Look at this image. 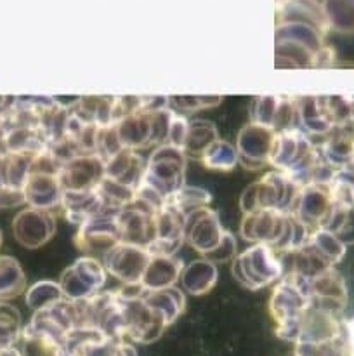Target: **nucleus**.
Segmentation results:
<instances>
[{"label":"nucleus","mask_w":354,"mask_h":356,"mask_svg":"<svg viewBox=\"0 0 354 356\" xmlns=\"http://www.w3.org/2000/svg\"><path fill=\"white\" fill-rule=\"evenodd\" d=\"M269 163L297 186L326 184L335 170L325 160L319 145H314L311 136L298 127L276 132Z\"/></svg>","instance_id":"1"},{"label":"nucleus","mask_w":354,"mask_h":356,"mask_svg":"<svg viewBox=\"0 0 354 356\" xmlns=\"http://www.w3.org/2000/svg\"><path fill=\"white\" fill-rule=\"evenodd\" d=\"M186 153L174 145L156 146L155 152L146 160L141 183L135 190V198L144 200L153 207H162L174 197L186 179Z\"/></svg>","instance_id":"2"},{"label":"nucleus","mask_w":354,"mask_h":356,"mask_svg":"<svg viewBox=\"0 0 354 356\" xmlns=\"http://www.w3.org/2000/svg\"><path fill=\"white\" fill-rule=\"evenodd\" d=\"M312 305L309 294L307 280L295 273H288L280 278V284L274 287L269 301L271 316L276 322V334L281 339L297 341L298 325Z\"/></svg>","instance_id":"3"},{"label":"nucleus","mask_w":354,"mask_h":356,"mask_svg":"<svg viewBox=\"0 0 354 356\" xmlns=\"http://www.w3.org/2000/svg\"><path fill=\"white\" fill-rule=\"evenodd\" d=\"M186 242L212 263H226L236 256V238L226 232L217 212L200 209L186 218Z\"/></svg>","instance_id":"4"},{"label":"nucleus","mask_w":354,"mask_h":356,"mask_svg":"<svg viewBox=\"0 0 354 356\" xmlns=\"http://www.w3.org/2000/svg\"><path fill=\"white\" fill-rule=\"evenodd\" d=\"M233 277L248 291H259L283 277L281 256L266 243H253L233 257Z\"/></svg>","instance_id":"5"},{"label":"nucleus","mask_w":354,"mask_h":356,"mask_svg":"<svg viewBox=\"0 0 354 356\" xmlns=\"http://www.w3.org/2000/svg\"><path fill=\"white\" fill-rule=\"evenodd\" d=\"M298 188L301 186L292 183L283 172L273 170V172L264 174L259 181L250 184L243 191L239 198V207L243 214L259 211V209H280V211L290 212Z\"/></svg>","instance_id":"6"},{"label":"nucleus","mask_w":354,"mask_h":356,"mask_svg":"<svg viewBox=\"0 0 354 356\" xmlns=\"http://www.w3.org/2000/svg\"><path fill=\"white\" fill-rule=\"evenodd\" d=\"M288 226H290V212L280 209H259L243 216L239 235L250 243H266L280 254Z\"/></svg>","instance_id":"7"},{"label":"nucleus","mask_w":354,"mask_h":356,"mask_svg":"<svg viewBox=\"0 0 354 356\" xmlns=\"http://www.w3.org/2000/svg\"><path fill=\"white\" fill-rule=\"evenodd\" d=\"M106 275L103 263L96 257H80L62 271L59 285L65 298L80 301V299L92 298L97 292L103 291L106 284Z\"/></svg>","instance_id":"8"},{"label":"nucleus","mask_w":354,"mask_h":356,"mask_svg":"<svg viewBox=\"0 0 354 356\" xmlns=\"http://www.w3.org/2000/svg\"><path fill=\"white\" fill-rule=\"evenodd\" d=\"M103 256V266L106 273L113 275L124 285L141 284L146 266L151 259L148 247L128 242H117Z\"/></svg>","instance_id":"9"},{"label":"nucleus","mask_w":354,"mask_h":356,"mask_svg":"<svg viewBox=\"0 0 354 356\" xmlns=\"http://www.w3.org/2000/svg\"><path fill=\"white\" fill-rule=\"evenodd\" d=\"M158 209L134 198L117 211L120 242L148 247L155 240V218Z\"/></svg>","instance_id":"10"},{"label":"nucleus","mask_w":354,"mask_h":356,"mask_svg":"<svg viewBox=\"0 0 354 356\" xmlns=\"http://www.w3.org/2000/svg\"><path fill=\"white\" fill-rule=\"evenodd\" d=\"M186 216L176 207L170 200H167L162 207H158L155 218V240L148 245L151 254L162 256H174L186 242Z\"/></svg>","instance_id":"11"},{"label":"nucleus","mask_w":354,"mask_h":356,"mask_svg":"<svg viewBox=\"0 0 354 356\" xmlns=\"http://www.w3.org/2000/svg\"><path fill=\"white\" fill-rule=\"evenodd\" d=\"M276 131L266 125L250 122L239 131L236 138L238 163L248 170H257L269 163Z\"/></svg>","instance_id":"12"},{"label":"nucleus","mask_w":354,"mask_h":356,"mask_svg":"<svg viewBox=\"0 0 354 356\" xmlns=\"http://www.w3.org/2000/svg\"><path fill=\"white\" fill-rule=\"evenodd\" d=\"M118 209H106L101 214L94 216L89 221L78 226V233L75 236V245L82 252H106L117 242H120V233L117 225Z\"/></svg>","instance_id":"13"},{"label":"nucleus","mask_w":354,"mask_h":356,"mask_svg":"<svg viewBox=\"0 0 354 356\" xmlns=\"http://www.w3.org/2000/svg\"><path fill=\"white\" fill-rule=\"evenodd\" d=\"M335 207L337 205L330 197L328 186L312 183L298 188L290 212L297 216L305 226H309L311 229H318L325 226Z\"/></svg>","instance_id":"14"},{"label":"nucleus","mask_w":354,"mask_h":356,"mask_svg":"<svg viewBox=\"0 0 354 356\" xmlns=\"http://www.w3.org/2000/svg\"><path fill=\"white\" fill-rule=\"evenodd\" d=\"M12 232L24 249H38L54 236L56 219L51 211L28 207L14 218Z\"/></svg>","instance_id":"15"},{"label":"nucleus","mask_w":354,"mask_h":356,"mask_svg":"<svg viewBox=\"0 0 354 356\" xmlns=\"http://www.w3.org/2000/svg\"><path fill=\"white\" fill-rule=\"evenodd\" d=\"M252 122L271 127L273 131L280 132L285 129L297 127V104L295 97L290 96H259L253 99L252 110H250Z\"/></svg>","instance_id":"16"},{"label":"nucleus","mask_w":354,"mask_h":356,"mask_svg":"<svg viewBox=\"0 0 354 356\" xmlns=\"http://www.w3.org/2000/svg\"><path fill=\"white\" fill-rule=\"evenodd\" d=\"M59 181L65 191H82L96 188L104 176V160L97 153L76 155L59 167Z\"/></svg>","instance_id":"17"},{"label":"nucleus","mask_w":354,"mask_h":356,"mask_svg":"<svg viewBox=\"0 0 354 356\" xmlns=\"http://www.w3.org/2000/svg\"><path fill=\"white\" fill-rule=\"evenodd\" d=\"M23 193L24 204H28L30 207L52 211L56 207H61L65 190H62L58 172L31 169L23 186Z\"/></svg>","instance_id":"18"},{"label":"nucleus","mask_w":354,"mask_h":356,"mask_svg":"<svg viewBox=\"0 0 354 356\" xmlns=\"http://www.w3.org/2000/svg\"><path fill=\"white\" fill-rule=\"evenodd\" d=\"M307 287L312 305L332 309V312L342 315L344 308L347 305V287L342 275L335 270V266L309 278Z\"/></svg>","instance_id":"19"},{"label":"nucleus","mask_w":354,"mask_h":356,"mask_svg":"<svg viewBox=\"0 0 354 356\" xmlns=\"http://www.w3.org/2000/svg\"><path fill=\"white\" fill-rule=\"evenodd\" d=\"M146 160L142 159L137 149L124 148L104 162V179L111 181L115 184L128 188V190H137L141 183L142 172H144Z\"/></svg>","instance_id":"20"},{"label":"nucleus","mask_w":354,"mask_h":356,"mask_svg":"<svg viewBox=\"0 0 354 356\" xmlns=\"http://www.w3.org/2000/svg\"><path fill=\"white\" fill-rule=\"evenodd\" d=\"M61 209L65 212V218L71 225H82L89 221L94 216L101 214L106 209H113L106 204L104 197L101 195L99 188H90L82 191H65L62 193Z\"/></svg>","instance_id":"21"},{"label":"nucleus","mask_w":354,"mask_h":356,"mask_svg":"<svg viewBox=\"0 0 354 356\" xmlns=\"http://www.w3.org/2000/svg\"><path fill=\"white\" fill-rule=\"evenodd\" d=\"M183 268L184 263L176 256L151 254V259L141 278L142 289L144 291H162V289L174 287L179 282Z\"/></svg>","instance_id":"22"},{"label":"nucleus","mask_w":354,"mask_h":356,"mask_svg":"<svg viewBox=\"0 0 354 356\" xmlns=\"http://www.w3.org/2000/svg\"><path fill=\"white\" fill-rule=\"evenodd\" d=\"M353 139L354 124L333 129L332 132L325 136V141L319 145V149L333 169L349 167L351 155H353Z\"/></svg>","instance_id":"23"},{"label":"nucleus","mask_w":354,"mask_h":356,"mask_svg":"<svg viewBox=\"0 0 354 356\" xmlns=\"http://www.w3.org/2000/svg\"><path fill=\"white\" fill-rule=\"evenodd\" d=\"M183 289L191 296H203L214 289L217 282V268L208 259H196L183 268L180 273Z\"/></svg>","instance_id":"24"},{"label":"nucleus","mask_w":354,"mask_h":356,"mask_svg":"<svg viewBox=\"0 0 354 356\" xmlns=\"http://www.w3.org/2000/svg\"><path fill=\"white\" fill-rule=\"evenodd\" d=\"M113 101L115 97L104 96L78 97L69 106V111L78 118H82L83 122L106 127V125L113 124Z\"/></svg>","instance_id":"25"},{"label":"nucleus","mask_w":354,"mask_h":356,"mask_svg":"<svg viewBox=\"0 0 354 356\" xmlns=\"http://www.w3.org/2000/svg\"><path fill=\"white\" fill-rule=\"evenodd\" d=\"M26 289V277L23 268L14 257L0 256V301H10L23 294Z\"/></svg>","instance_id":"26"},{"label":"nucleus","mask_w":354,"mask_h":356,"mask_svg":"<svg viewBox=\"0 0 354 356\" xmlns=\"http://www.w3.org/2000/svg\"><path fill=\"white\" fill-rule=\"evenodd\" d=\"M330 30L354 35V0H319Z\"/></svg>","instance_id":"27"},{"label":"nucleus","mask_w":354,"mask_h":356,"mask_svg":"<svg viewBox=\"0 0 354 356\" xmlns=\"http://www.w3.org/2000/svg\"><path fill=\"white\" fill-rule=\"evenodd\" d=\"M215 139H219V134L217 129H215V125L212 124V122H189L186 141H184L183 145V152L186 153V156H191V159H200V156L203 155L205 149H207Z\"/></svg>","instance_id":"28"},{"label":"nucleus","mask_w":354,"mask_h":356,"mask_svg":"<svg viewBox=\"0 0 354 356\" xmlns=\"http://www.w3.org/2000/svg\"><path fill=\"white\" fill-rule=\"evenodd\" d=\"M203 165L207 169L219 170V172H228L238 165V152L236 146L231 143H226L222 139H215L210 146L200 156Z\"/></svg>","instance_id":"29"},{"label":"nucleus","mask_w":354,"mask_h":356,"mask_svg":"<svg viewBox=\"0 0 354 356\" xmlns=\"http://www.w3.org/2000/svg\"><path fill=\"white\" fill-rule=\"evenodd\" d=\"M326 186L337 207H354V169L351 167L335 169Z\"/></svg>","instance_id":"30"},{"label":"nucleus","mask_w":354,"mask_h":356,"mask_svg":"<svg viewBox=\"0 0 354 356\" xmlns=\"http://www.w3.org/2000/svg\"><path fill=\"white\" fill-rule=\"evenodd\" d=\"M305 243H309L316 252L321 254L332 266H335V264H339L344 259L347 250V247L332 232L325 228L312 229Z\"/></svg>","instance_id":"31"},{"label":"nucleus","mask_w":354,"mask_h":356,"mask_svg":"<svg viewBox=\"0 0 354 356\" xmlns=\"http://www.w3.org/2000/svg\"><path fill=\"white\" fill-rule=\"evenodd\" d=\"M19 312L7 301H0V350L14 348L21 339Z\"/></svg>","instance_id":"32"},{"label":"nucleus","mask_w":354,"mask_h":356,"mask_svg":"<svg viewBox=\"0 0 354 356\" xmlns=\"http://www.w3.org/2000/svg\"><path fill=\"white\" fill-rule=\"evenodd\" d=\"M61 299H65L61 285L51 280L37 282V284L31 285L26 291V305L33 312H40V309L49 308V306L56 305Z\"/></svg>","instance_id":"33"},{"label":"nucleus","mask_w":354,"mask_h":356,"mask_svg":"<svg viewBox=\"0 0 354 356\" xmlns=\"http://www.w3.org/2000/svg\"><path fill=\"white\" fill-rule=\"evenodd\" d=\"M170 202H172V204L187 218V216L200 211V209L210 207L212 195L208 193L207 190H203V188L186 186V184H184V186L170 198Z\"/></svg>","instance_id":"34"},{"label":"nucleus","mask_w":354,"mask_h":356,"mask_svg":"<svg viewBox=\"0 0 354 356\" xmlns=\"http://www.w3.org/2000/svg\"><path fill=\"white\" fill-rule=\"evenodd\" d=\"M323 228L332 232L346 247L354 245V207H335Z\"/></svg>","instance_id":"35"},{"label":"nucleus","mask_w":354,"mask_h":356,"mask_svg":"<svg viewBox=\"0 0 354 356\" xmlns=\"http://www.w3.org/2000/svg\"><path fill=\"white\" fill-rule=\"evenodd\" d=\"M170 103H177L179 108L186 111H196L205 110V108H212L222 101V97H212V96H184V97H169Z\"/></svg>","instance_id":"36"},{"label":"nucleus","mask_w":354,"mask_h":356,"mask_svg":"<svg viewBox=\"0 0 354 356\" xmlns=\"http://www.w3.org/2000/svg\"><path fill=\"white\" fill-rule=\"evenodd\" d=\"M187 127H189V122L186 120V117H183V115H179V113L174 115L172 122H170L169 134H167V139H165L167 145H174V146H179V148H183L184 141H186V136H187Z\"/></svg>","instance_id":"37"},{"label":"nucleus","mask_w":354,"mask_h":356,"mask_svg":"<svg viewBox=\"0 0 354 356\" xmlns=\"http://www.w3.org/2000/svg\"><path fill=\"white\" fill-rule=\"evenodd\" d=\"M24 204V193L21 188L0 186V209L17 207Z\"/></svg>","instance_id":"38"},{"label":"nucleus","mask_w":354,"mask_h":356,"mask_svg":"<svg viewBox=\"0 0 354 356\" xmlns=\"http://www.w3.org/2000/svg\"><path fill=\"white\" fill-rule=\"evenodd\" d=\"M111 356H137V353H135V350L130 346V344L121 341V343L117 344V348H115V351L111 353Z\"/></svg>","instance_id":"39"},{"label":"nucleus","mask_w":354,"mask_h":356,"mask_svg":"<svg viewBox=\"0 0 354 356\" xmlns=\"http://www.w3.org/2000/svg\"><path fill=\"white\" fill-rule=\"evenodd\" d=\"M10 99H12V97H7V96H0V115H2V113H3V111H6V108H7V106H9Z\"/></svg>","instance_id":"40"},{"label":"nucleus","mask_w":354,"mask_h":356,"mask_svg":"<svg viewBox=\"0 0 354 356\" xmlns=\"http://www.w3.org/2000/svg\"><path fill=\"white\" fill-rule=\"evenodd\" d=\"M351 169H354V139H353V155H351V162H349Z\"/></svg>","instance_id":"41"},{"label":"nucleus","mask_w":354,"mask_h":356,"mask_svg":"<svg viewBox=\"0 0 354 356\" xmlns=\"http://www.w3.org/2000/svg\"><path fill=\"white\" fill-rule=\"evenodd\" d=\"M0 153H3V152H2V141H0Z\"/></svg>","instance_id":"42"},{"label":"nucleus","mask_w":354,"mask_h":356,"mask_svg":"<svg viewBox=\"0 0 354 356\" xmlns=\"http://www.w3.org/2000/svg\"><path fill=\"white\" fill-rule=\"evenodd\" d=\"M0 245H2V233H0Z\"/></svg>","instance_id":"43"}]
</instances>
